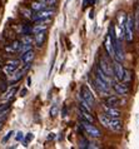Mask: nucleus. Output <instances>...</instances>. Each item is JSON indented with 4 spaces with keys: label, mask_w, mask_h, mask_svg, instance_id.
<instances>
[{
    "label": "nucleus",
    "mask_w": 139,
    "mask_h": 149,
    "mask_svg": "<svg viewBox=\"0 0 139 149\" xmlns=\"http://www.w3.org/2000/svg\"><path fill=\"white\" fill-rule=\"evenodd\" d=\"M134 29H136V25H134V18L132 15H128L126 16V20H125V24H124V38L128 43L133 41Z\"/></svg>",
    "instance_id": "nucleus-1"
},
{
    "label": "nucleus",
    "mask_w": 139,
    "mask_h": 149,
    "mask_svg": "<svg viewBox=\"0 0 139 149\" xmlns=\"http://www.w3.org/2000/svg\"><path fill=\"white\" fill-rule=\"evenodd\" d=\"M80 125L85 130V133H87L89 136H92V138H100V136H101V132L98 129L95 125H93V123L81 119V120H80Z\"/></svg>",
    "instance_id": "nucleus-2"
},
{
    "label": "nucleus",
    "mask_w": 139,
    "mask_h": 149,
    "mask_svg": "<svg viewBox=\"0 0 139 149\" xmlns=\"http://www.w3.org/2000/svg\"><path fill=\"white\" fill-rule=\"evenodd\" d=\"M113 45H114V60L117 61H124L125 56H124V49L122 45V40H118L117 38L113 40Z\"/></svg>",
    "instance_id": "nucleus-3"
},
{
    "label": "nucleus",
    "mask_w": 139,
    "mask_h": 149,
    "mask_svg": "<svg viewBox=\"0 0 139 149\" xmlns=\"http://www.w3.org/2000/svg\"><path fill=\"white\" fill-rule=\"evenodd\" d=\"M103 72L107 74V75L109 77H114V70H113V65L109 63V60H108V58L107 56H100V59H99V65H98Z\"/></svg>",
    "instance_id": "nucleus-4"
},
{
    "label": "nucleus",
    "mask_w": 139,
    "mask_h": 149,
    "mask_svg": "<svg viewBox=\"0 0 139 149\" xmlns=\"http://www.w3.org/2000/svg\"><path fill=\"white\" fill-rule=\"evenodd\" d=\"M101 109L109 118H120L122 111L117 108V107H112L108 104H101Z\"/></svg>",
    "instance_id": "nucleus-5"
},
{
    "label": "nucleus",
    "mask_w": 139,
    "mask_h": 149,
    "mask_svg": "<svg viewBox=\"0 0 139 149\" xmlns=\"http://www.w3.org/2000/svg\"><path fill=\"white\" fill-rule=\"evenodd\" d=\"M50 24H51V18L36 20L35 25H33V28H31V31L33 33H38L40 30H47V28L50 25Z\"/></svg>",
    "instance_id": "nucleus-6"
},
{
    "label": "nucleus",
    "mask_w": 139,
    "mask_h": 149,
    "mask_svg": "<svg viewBox=\"0 0 139 149\" xmlns=\"http://www.w3.org/2000/svg\"><path fill=\"white\" fill-rule=\"evenodd\" d=\"M94 85H95V88L99 90L100 93H108L109 92V89H110V86L109 84H107L104 80H101L99 77H94Z\"/></svg>",
    "instance_id": "nucleus-7"
},
{
    "label": "nucleus",
    "mask_w": 139,
    "mask_h": 149,
    "mask_svg": "<svg viewBox=\"0 0 139 149\" xmlns=\"http://www.w3.org/2000/svg\"><path fill=\"white\" fill-rule=\"evenodd\" d=\"M113 70H114V77L117 78L118 81H122L123 80V77H124V68L122 65L120 61H114V65H113Z\"/></svg>",
    "instance_id": "nucleus-8"
},
{
    "label": "nucleus",
    "mask_w": 139,
    "mask_h": 149,
    "mask_svg": "<svg viewBox=\"0 0 139 149\" xmlns=\"http://www.w3.org/2000/svg\"><path fill=\"white\" fill-rule=\"evenodd\" d=\"M80 95H81V98H83L84 100H87L92 107L94 105V97H93L92 92L89 90V88H88L87 85H83V86H81V89H80Z\"/></svg>",
    "instance_id": "nucleus-9"
},
{
    "label": "nucleus",
    "mask_w": 139,
    "mask_h": 149,
    "mask_svg": "<svg viewBox=\"0 0 139 149\" xmlns=\"http://www.w3.org/2000/svg\"><path fill=\"white\" fill-rule=\"evenodd\" d=\"M55 15V10L54 9H43L36 13L34 16V20H40V19H48V18H53Z\"/></svg>",
    "instance_id": "nucleus-10"
},
{
    "label": "nucleus",
    "mask_w": 139,
    "mask_h": 149,
    "mask_svg": "<svg viewBox=\"0 0 139 149\" xmlns=\"http://www.w3.org/2000/svg\"><path fill=\"white\" fill-rule=\"evenodd\" d=\"M114 90L117 92L118 95H122V97H125V95L129 93L128 85H126V83H124V81L115 83V84H114Z\"/></svg>",
    "instance_id": "nucleus-11"
},
{
    "label": "nucleus",
    "mask_w": 139,
    "mask_h": 149,
    "mask_svg": "<svg viewBox=\"0 0 139 149\" xmlns=\"http://www.w3.org/2000/svg\"><path fill=\"white\" fill-rule=\"evenodd\" d=\"M47 40V30H40L38 33H35V36H34V43L38 48H42L44 43Z\"/></svg>",
    "instance_id": "nucleus-12"
},
{
    "label": "nucleus",
    "mask_w": 139,
    "mask_h": 149,
    "mask_svg": "<svg viewBox=\"0 0 139 149\" xmlns=\"http://www.w3.org/2000/svg\"><path fill=\"white\" fill-rule=\"evenodd\" d=\"M104 48H105V50H107V54L114 59V45H113V39H112V36H110V34H108L104 40Z\"/></svg>",
    "instance_id": "nucleus-13"
},
{
    "label": "nucleus",
    "mask_w": 139,
    "mask_h": 149,
    "mask_svg": "<svg viewBox=\"0 0 139 149\" xmlns=\"http://www.w3.org/2000/svg\"><path fill=\"white\" fill-rule=\"evenodd\" d=\"M19 67V60H9L4 65V72L6 74H13Z\"/></svg>",
    "instance_id": "nucleus-14"
},
{
    "label": "nucleus",
    "mask_w": 139,
    "mask_h": 149,
    "mask_svg": "<svg viewBox=\"0 0 139 149\" xmlns=\"http://www.w3.org/2000/svg\"><path fill=\"white\" fill-rule=\"evenodd\" d=\"M122 128H123V125H122V122H120L119 118H110L108 129H110V130H113V132H115L117 133V132L122 130Z\"/></svg>",
    "instance_id": "nucleus-15"
},
{
    "label": "nucleus",
    "mask_w": 139,
    "mask_h": 149,
    "mask_svg": "<svg viewBox=\"0 0 139 149\" xmlns=\"http://www.w3.org/2000/svg\"><path fill=\"white\" fill-rule=\"evenodd\" d=\"M95 75H97V77H99L101 80H104V81L107 83V84H109V85L113 83V80H112V77L107 75V74H105V73H104L103 70H101L99 67H97V68H95Z\"/></svg>",
    "instance_id": "nucleus-16"
},
{
    "label": "nucleus",
    "mask_w": 139,
    "mask_h": 149,
    "mask_svg": "<svg viewBox=\"0 0 139 149\" xmlns=\"http://www.w3.org/2000/svg\"><path fill=\"white\" fill-rule=\"evenodd\" d=\"M34 58H35V53L30 49V50H28L22 54V61L24 64H28V63H31V61L34 60Z\"/></svg>",
    "instance_id": "nucleus-17"
},
{
    "label": "nucleus",
    "mask_w": 139,
    "mask_h": 149,
    "mask_svg": "<svg viewBox=\"0 0 139 149\" xmlns=\"http://www.w3.org/2000/svg\"><path fill=\"white\" fill-rule=\"evenodd\" d=\"M120 103H122L120 99L117 95H109L108 98H105V104H108V105L117 107V105H120Z\"/></svg>",
    "instance_id": "nucleus-18"
},
{
    "label": "nucleus",
    "mask_w": 139,
    "mask_h": 149,
    "mask_svg": "<svg viewBox=\"0 0 139 149\" xmlns=\"http://www.w3.org/2000/svg\"><path fill=\"white\" fill-rule=\"evenodd\" d=\"M20 48H22V43H20L19 40H15L11 43L10 47H6V52L9 53H16L20 50Z\"/></svg>",
    "instance_id": "nucleus-19"
},
{
    "label": "nucleus",
    "mask_w": 139,
    "mask_h": 149,
    "mask_svg": "<svg viewBox=\"0 0 139 149\" xmlns=\"http://www.w3.org/2000/svg\"><path fill=\"white\" fill-rule=\"evenodd\" d=\"M126 16H128V15H126L124 11H119V13H118V15H117V24H118V25L122 26V28H124Z\"/></svg>",
    "instance_id": "nucleus-20"
},
{
    "label": "nucleus",
    "mask_w": 139,
    "mask_h": 149,
    "mask_svg": "<svg viewBox=\"0 0 139 149\" xmlns=\"http://www.w3.org/2000/svg\"><path fill=\"white\" fill-rule=\"evenodd\" d=\"M98 119H99V122L101 123V125H103V127H105V128L109 127V120H110V118H109L105 113H101V114L98 115Z\"/></svg>",
    "instance_id": "nucleus-21"
},
{
    "label": "nucleus",
    "mask_w": 139,
    "mask_h": 149,
    "mask_svg": "<svg viewBox=\"0 0 139 149\" xmlns=\"http://www.w3.org/2000/svg\"><path fill=\"white\" fill-rule=\"evenodd\" d=\"M45 4H44L43 1H33L31 3V10H34V11H40V10H43V9H45Z\"/></svg>",
    "instance_id": "nucleus-22"
},
{
    "label": "nucleus",
    "mask_w": 139,
    "mask_h": 149,
    "mask_svg": "<svg viewBox=\"0 0 139 149\" xmlns=\"http://www.w3.org/2000/svg\"><path fill=\"white\" fill-rule=\"evenodd\" d=\"M80 115H81V119H84V120L90 122V123H94V118L92 117L90 111H87V110H84V109H81V108H80Z\"/></svg>",
    "instance_id": "nucleus-23"
},
{
    "label": "nucleus",
    "mask_w": 139,
    "mask_h": 149,
    "mask_svg": "<svg viewBox=\"0 0 139 149\" xmlns=\"http://www.w3.org/2000/svg\"><path fill=\"white\" fill-rule=\"evenodd\" d=\"M15 93H16V89H15V88L10 89L9 92H8V93L3 97V99H4V100H8V102H9V100H11V99H13V97L15 95Z\"/></svg>",
    "instance_id": "nucleus-24"
},
{
    "label": "nucleus",
    "mask_w": 139,
    "mask_h": 149,
    "mask_svg": "<svg viewBox=\"0 0 139 149\" xmlns=\"http://www.w3.org/2000/svg\"><path fill=\"white\" fill-rule=\"evenodd\" d=\"M132 80V72L130 70H128V69H124V77H123V80L122 81H124V83H128Z\"/></svg>",
    "instance_id": "nucleus-25"
},
{
    "label": "nucleus",
    "mask_w": 139,
    "mask_h": 149,
    "mask_svg": "<svg viewBox=\"0 0 139 149\" xmlns=\"http://www.w3.org/2000/svg\"><path fill=\"white\" fill-rule=\"evenodd\" d=\"M58 111H59V108L56 104H53L51 108H50V117L51 118H55L56 115H58Z\"/></svg>",
    "instance_id": "nucleus-26"
},
{
    "label": "nucleus",
    "mask_w": 139,
    "mask_h": 149,
    "mask_svg": "<svg viewBox=\"0 0 139 149\" xmlns=\"http://www.w3.org/2000/svg\"><path fill=\"white\" fill-rule=\"evenodd\" d=\"M22 14H23L24 18H28V19H30V18H31L30 10H29V9H25V8H23V9H22Z\"/></svg>",
    "instance_id": "nucleus-27"
},
{
    "label": "nucleus",
    "mask_w": 139,
    "mask_h": 149,
    "mask_svg": "<svg viewBox=\"0 0 139 149\" xmlns=\"http://www.w3.org/2000/svg\"><path fill=\"white\" fill-rule=\"evenodd\" d=\"M23 44H31V41H33V38H31V36L30 35H24L23 36Z\"/></svg>",
    "instance_id": "nucleus-28"
},
{
    "label": "nucleus",
    "mask_w": 139,
    "mask_h": 149,
    "mask_svg": "<svg viewBox=\"0 0 139 149\" xmlns=\"http://www.w3.org/2000/svg\"><path fill=\"white\" fill-rule=\"evenodd\" d=\"M134 25H136L137 29H139V6L137 8V11H136V19H134Z\"/></svg>",
    "instance_id": "nucleus-29"
},
{
    "label": "nucleus",
    "mask_w": 139,
    "mask_h": 149,
    "mask_svg": "<svg viewBox=\"0 0 139 149\" xmlns=\"http://www.w3.org/2000/svg\"><path fill=\"white\" fill-rule=\"evenodd\" d=\"M93 3H94V0H83V9L93 5Z\"/></svg>",
    "instance_id": "nucleus-30"
},
{
    "label": "nucleus",
    "mask_w": 139,
    "mask_h": 149,
    "mask_svg": "<svg viewBox=\"0 0 139 149\" xmlns=\"http://www.w3.org/2000/svg\"><path fill=\"white\" fill-rule=\"evenodd\" d=\"M13 134H14V132H13V130H10L9 133H8V134H6L5 136H4V138H3V142H4V143H5V142H8V140L10 139V136L13 135Z\"/></svg>",
    "instance_id": "nucleus-31"
},
{
    "label": "nucleus",
    "mask_w": 139,
    "mask_h": 149,
    "mask_svg": "<svg viewBox=\"0 0 139 149\" xmlns=\"http://www.w3.org/2000/svg\"><path fill=\"white\" fill-rule=\"evenodd\" d=\"M31 139H33V134H31V133H28V134H26V136H25V139H24V143H25V146L30 142Z\"/></svg>",
    "instance_id": "nucleus-32"
},
{
    "label": "nucleus",
    "mask_w": 139,
    "mask_h": 149,
    "mask_svg": "<svg viewBox=\"0 0 139 149\" xmlns=\"http://www.w3.org/2000/svg\"><path fill=\"white\" fill-rule=\"evenodd\" d=\"M40 1H43L45 5H53L56 3V0H40Z\"/></svg>",
    "instance_id": "nucleus-33"
},
{
    "label": "nucleus",
    "mask_w": 139,
    "mask_h": 149,
    "mask_svg": "<svg viewBox=\"0 0 139 149\" xmlns=\"http://www.w3.org/2000/svg\"><path fill=\"white\" fill-rule=\"evenodd\" d=\"M15 139L18 140V142H20V140L23 139V133H22V132H18V133H16V136H15Z\"/></svg>",
    "instance_id": "nucleus-34"
},
{
    "label": "nucleus",
    "mask_w": 139,
    "mask_h": 149,
    "mask_svg": "<svg viewBox=\"0 0 139 149\" xmlns=\"http://www.w3.org/2000/svg\"><path fill=\"white\" fill-rule=\"evenodd\" d=\"M25 93H26V89H23L22 93H20V95H22V97H24V95H25Z\"/></svg>",
    "instance_id": "nucleus-35"
},
{
    "label": "nucleus",
    "mask_w": 139,
    "mask_h": 149,
    "mask_svg": "<svg viewBox=\"0 0 139 149\" xmlns=\"http://www.w3.org/2000/svg\"><path fill=\"white\" fill-rule=\"evenodd\" d=\"M30 84H31V79L30 78H28V86H30Z\"/></svg>",
    "instance_id": "nucleus-36"
},
{
    "label": "nucleus",
    "mask_w": 139,
    "mask_h": 149,
    "mask_svg": "<svg viewBox=\"0 0 139 149\" xmlns=\"http://www.w3.org/2000/svg\"><path fill=\"white\" fill-rule=\"evenodd\" d=\"M53 138H54V134H50V135H49V138H48V139L50 140V139H53Z\"/></svg>",
    "instance_id": "nucleus-37"
},
{
    "label": "nucleus",
    "mask_w": 139,
    "mask_h": 149,
    "mask_svg": "<svg viewBox=\"0 0 139 149\" xmlns=\"http://www.w3.org/2000/svg\"><path fill=\"white\" fill-rule=\"evenodd\" d=\"M1 124H3V123H0V129H1Z\"/></svg>",
    "instance_id": "nucleus-38"
}]
</instances>
